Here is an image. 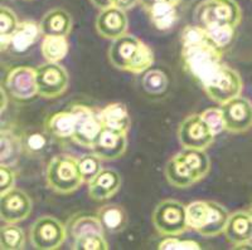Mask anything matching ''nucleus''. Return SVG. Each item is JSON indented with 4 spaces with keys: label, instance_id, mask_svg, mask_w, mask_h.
<instances>
[{
    "label": "nucleus",
    "instance_id": "11",
    "mask_svg": "<svg viewBox=\"0 0 252 250\" xmlns=\"http://www.w3.org/2000/svg\"><path fill=\"white\" fill-rule=\"evenodd\" d=\"M226 131L242 134L252 128V103L246 97L238 96L220 105Z\"/></svg>",
    "mask_w": 252,
    "mask_h": 250
},
{
    "label": "nucleus",
    "instance_id": "24",
    "mask_svg": "<svg viewBox=\"0 0 252 250\" xmlns=\"http://www.w3.org/2000/svg\"><path fill=\"white\" fill-rule=\"evenodd\" d=\"M42 34L39 23L34 20H24L18 24L13 33L12 47L17 52H24L34 44Z\"/></svg>",
    "mask_w": 252,
    "mask_h": 250
},
{
    "label": "nucleus",
    "instance_id": "1",
    "mask_svg": "<svg viewBox=\"0 0 252 250\" xmlns=\"http://www.w3.org/2000/svg\"><path fill=\"white\" fill-rule=\"evenodd\" d=\"M182 59L188 73L203 87L222 67L223 49L199 26H187L182 30Z\"/></svg>",
    "mask_w": 252,
    "mask_h": 250
},
{
    "label": "nucleus",
    "instance_id": "39",
    "mask_svg": "<svg viewBox=\"0 0 252 250\" xmlns=\"http://www.w3.org/2000/svg\"><path fill=\"white\" fill-rule=\"evenodd\" d=\"M0 195L8 193L9 190L14 189L15 185V172L12 166L0 165Z\"/></svg>",
    "mask_w": 252,
    "mask_h": 250
},
{
    "label": "nucleus",
    "instance_id": "30",
    "mask_svg": "<svg viewBox=\"0 0 252 250\" xmlns=\"http://www.w3.org/2000/svg\"><path fill=\"white\" fill-rule=\"evenodd\" d=\"M26 245L23 229L17 224L6 222L0 229V248L3 250H22Z\"/></svg>",
    "mask_w": 252,
    "mask_h": 250
},
{
    "label": "nucleus",
    "instance_id": "23",
    "mask_svg": "<svg viewBox=\"0 0 252 250\" xmlns=\"http://www.w3.org/2000/svg\"><path fill=\"white\" fill-rule=\"evenodd\" d=\"M97 216L105 230L111 234L121 233L127 225V214L120 205L107 204L98 209Z\"/></svg>",
    "mask_w": 252,
    "mask_h": 250
},
{
    "label": "nucleus",
    "instance_id": "6",
    "mask_svg": "<svg viewBox=\"0 0 252 250\" xmlns=\"http://www.w3.org/2000/svg\"><path fill=\"white\" fill-rule=\"evenodd\" d=\"M67 226L51 215L40 216L31 226V242L35 249L56 250L66 240Z\"/></svg>",
    "mask_w": 252,
    "mask_h": 250
},
{
    "label": "nucleus",
    "instance_id": "29",
    "mask_svg": "<svg viewBox=\"0 0 252 250\" xmlns=\"http://www.w3.org/2000/svg\"><path fill=\"white\" fill-rule=\"evenodd\" d=\"M179 155L190 166L199 181L208 175L209 170H211V160H209L208 155L204 152V150L184 148V151L179 152Z\"/></svg>",
    "mask_w": 252,
    "mask_h": 250
},
{
    "label": "nucleus",
    "instance_id": "40",
    "mask_svg": "<svg viewBox=\"0 0 252 250\" xmlns=\"http://www.w3.org/2000/svg\"><path fill=\"white\" fill-rule=\"evenodd\" d=\"M47 139L43 135L40 134H32L29 135L28 137L26 139V142H24V146L28 148V151H32V152H38L42 148L46 146Z\"/></svg>",
    "mask_w": 252,
    "mask_h": 250
},
{
    "label": "nucleus",
    "instance_id": "45",
    "mask_svg": "<svg viewBox=\"0 0 252 250\" xmlns=\"http://www.w3.org/2000/svg\"><path fill=\"white\" fill-rule=\"evenodd\" d=\"M250 211H251V213H252V205H251V209H250Z\"/></svg>",
    "mask_w": 252,
    "mask_h": 250
},
{
    "label": "nucleus",
    "instance_id": "3",
    "mask_svg": "<svg viewBox=\"0 0 252 250\" xmlns=\"http://www.w3.org/2000/svg\"><path fill=\"white\" fill-rule=\"evenodd\" d=\"M195 20L204 29H236L242 20V10L236 0H204L195 9Z\"/></svg>",
    "mask_w": 252,
    "mask_h": 250
},
{
    "label": "nucleus",
    "instance_id": "7",
    "mask_svg": "<svg viewBox=\"0 0 252 250\" xmlns=\"http://www.w3.org/2000/svg\"><path fill=\"white\" fill-rule=\"evenodd\" d=\"M215 132L209 128L202 114H190L178 127V139L183 148L204 150L212 146Z\"/></svg>",
    "mask_w": 252,
    "mask_h": 250
},
{
    "label": "nucleus",
    "instance_id": "14",
    "mask_svg": "<svg viewBox=\"0 0 252 250\" xmlns=\"http://www.w3.org/2000/svg\"><path fill=\"white\" fill-rule=\"evenodd\" d=\"M127 147V132L103 126L94 139L91 150L102 161H114L125 154Z\"/></svg>",
    "mask_w": 252,
    "mask_h": 250
},
{
    "label": "nucleus",
    "instance_id": "28",
    "mask_svg": "<svg viewBox=\"0 0 252 250\" xmlns=\"http://www.w3.org/2000/svg\"><path fill=\"white\" fill-rule=\"evenodd\" d=\"M69 44L67 37L46 35L40 44V52L47 62L60 63L68 53Z\"/></svg>",
    "mask_w": 252,
    "mask_h": 250
},
{
    "label": "nucleus",
    "instance_id": "38",
    "mask_svg": "<svg viewBox=\"0 0 252 250\" xmlns=\"http://www.w3.org/2000/svg\"><path fill=\"white\" fill-rule=\"evenodd\" d=\"M209 37L212 38L213 42L224 49L231 44L236 34L235 28H228V27H223V28H212V29H206Z\"/></svg>",
    "mask_w": 252,
    "mask_h": 250
},
{
    "label": "nucleus",
    "instance_id": "16",
    "mask_svg": "<svg viewBox=\"0 0 252 250\" xmlns=\"http://www.w3.org/2000/svg\"><path fill=\"white\" fill-rule=\"evenodd\" d=\"M123 184L121 175L112 168H102L97 176L89 182V195L94 201L109 200L118 193Z\"/></svg>",
    "mask_w": 252,
    "mask_h": 250
},
{
    "label": "nucleus",
    "instance_id": "31",
    "mask_svg": "<svg viewBox=\"0 0 252 250\" xmlns=\"http://www.w3.org/2000/svg\"><path fill=\"white\" fill-rule=\"evenodd\" d=\"M209 215V201L198 200L187 205V224L188 229L199 231L206 225Z\"/></svg>",
    "mask_w": 252,
    "mask_h": 250
},
{
    "label": "nucleus",
    "instance_id": "15",
    "mask_svg": "<svg viewBox=\"0 0 252 250\" xmlns=\"http://www.w3.org/2000/svg\"><path fill=\"white\" fill-rule=\"evenodd\" d=\"M129 19L125 10L118 6H110L100 10L96 18V30L102 38L115 40L127 33Z\"/></svg>",
    "mask_w": 252,
    "mask_h": 250
},
{
    "label": "nucleus",
    "instance_id": "22",
    "mask_svg": "<svg viewBox=\"0 0 252 250\" xmlns=\"http://www.w3.org/2000/svg\"><path fill=\"white\" fill-rule=\"evenodd\" d=\"M101 122L105 127L114 128L119 131L129 132L130 125H131V119H130L127 108L124 103L115 102L110 103L106 107L102 108L100 112Z\"/></svg>",
    "mask_w": 252,
    "mask_h": 250
},
{
    "label": "nucleus",
    "instance_id": "35",
    "mask_svg": "<svg viewBox=\"0 0 252 250\" xmlns=\"http://www.w3.org/2000/svg\"><path fill=\"white\" fill-rule=\"evenodd\" d=\"M18 18L15 13L8 6H1L0 9V35L13 37V33L17 29Z\"/></svg>",
    "mask_w": 252,
    "mask_h": 250
},
{
    "label": "nucleus",
    "instance_id": "10",
    "mask_svg": "<svg viewBox=\"0 0 252 250\" xmlns=\"http://www.w3.org/2000/svg\"><path fill=\"white\" fill-rule=\"evenodd\" d=\"M72 111L76 113V127L72 139L82 147L91 148L103 127L100 114L94 108L83 105L73 106Z\"/></svg>",
    "mask_w": 252,
    "mask_h": 250
},
{
    "label": "nucleus",
    "instance_id": "36",
    "mask_svg": "<svg viewBox=\"0 0 252 250\" xmlns=\"http://www.w3.org/2000/svg\"><path fill=\"white\" fill-rule=\"evenodd\" d=\"M201 114L207 125L209 126V128L215 132V135L226 131V123H224L223 114H222L220 108H208Z\"/></svg>",
    "mask_w": 252,
    "mask_h": 250
},
{
    "label": "nucleus",
    "instance_id": "13",
    "mask_svg": "<svg viewBox=\"0 0 252 250\" xmlns=\"http://www.w3.org/2000/svg\"><path fill=\"white\" fill-rule=\"evenodd\" d=\"M33 202L29 195L19 189H12L0 197V218L4 222L17 224L31 215Z\"/></svg>",
    "mask_w": 252,
    "mask_h": 250
},
{
    "label": "nucleus",
    "instance_id": "25",
    "mask_svg": "<svg viewBox=\"0 0 252 250\" xmlns=\"http://www.w3.org/2000/svg\"><path fill=\"white\" fill-rule=\"evenodd\" d=\"M67 231L73 239L86 234H103L105 227L100 222L97 215H90V214H76L67 222Z\"/></svg>",
    "mask_w": 252,
    "mask_h": 250
},
{
    "label": "nucleus",
    "instance_id": "41",
    "mask_svg": "<svg viewBox=\"0 0 252 250\" xmlns=\"http://www.w3.org/2000/svg\"><path fill=\"white\" fill-rule=\"evenodd\" d=\"M158 3H169L172 4V5L178 6L182 3V0H140L141 6H143L145 10H148V9L152 8L154 4H158Z\"/></svg>",
    "mask_w": 252,
    "mask_h": 250
},
{
    "label": "nucleus",
    "instance_id": "19",
    "mask_svg": "<svg viewBox=\"0 0 252 250\" xmlns=\"http://www.w3.org/2000/svg\"><path fill=\"white\" fill-rule=\"evenodd\" d=\"M165 177L172 186L178 189L190 188L199 181L190 166L182 159L179 152L166 162Z\"/></svg>",
    "mask_w": 252,
    "mask_h": 250
},
{
    "label": "nucleus",
    "instance_id": "21",
    "mask_svg": "<svg viewBox=\"0 0 252 250\" xmlns=\"http://www.w3.org/2000/svg\"><path fill=\"white\" fill-rule=\"evenodd\" d=\"M76 113L72 110L53 113L46 121V130L56 139H72L75 134Z\"/></svg>",
    "mask_w": 252,
    "mask_h": 250
},
{
    "label": "nucleus",
    "instance_id": "32",
    "mask_svg": "<svg viewBox=\"0 0 252 250\" xmlns=\"http://www.w3.org/2000/svg\"><path fill=\"white\" fill-rule=\"evenodd\" d=\"M145 92L153 96H161L169 87V78L160 69H148L141 81Z\"/></svg>",
    "mask_w": 252,
    "mask_h": 250
},
{
    "label": "nucleus",
    "instance_id": "27",
    "mask_svg": "<svg viewBox=\"0 0 252 250\" xmlns=\"http://www.w3.org/2000/svg\"><path fill=\"white\" fill-rule=\"evenodd\" d=\"M231 214L228 213L223 205L218 204L216 201H209V215L207 219L206 225L202 227V230L198 234L206 238L217 236L224 231L227 222Z\"/></svg>",
    "mask_w": 252,
    "mask_h": 250
},
{
    "label": "nucleus",
    "instance_id": "42",
    "mask_svg": "<svg viewBox=\"0 0 252 250\" xmlns=\"http://www.w3.org/2000/svg\"><path fill=\"white\" fill-rule=\"evenodd\" d=\"M138 3H140V0H114V5L118 8L123 9V10H129V9L134 8Z\"/></svg>",
    "mask_w": 252,
    "mask_h": 250
},
{
    "label": "nucleus",
    "instance_id": "12",
    "mask_svg": "<svg viewBox=\"0 0 252 250\" xmlns=\"http://www.w3.org/2000/svg\"><path fill=\"white\" fill-rule=\"evenodd\" d=\"M3 87L14 100H31L38 94L35 69L31 67H15L6 74Z\"/></svg>",
    "mask_w": 252,
    "mask_h": 250
},
{
    "label": "nucleus",
    "instance_id": "18",
    "mask_svg": "<svg viewBox=\"0 0 252 250\" xmlns=\"http://www.w3.org/2000/svg\"><path fill=\"white\" fill-rule=\"evenodd\" d=\"M40 29L42 35H56V37H68L72 31L71 14L67 10L61 8H55L47 12L40 20Z\"/></svg>",
    "mask_w": 252,
    "mask_h": 250
},
{
    "label": "nucleus",
    "instance_id": "26",
    "mask_svg": "<svg viewBox=\"0 0 252 250\" xmlns=\"http://www.w3.org/2000/svg\"><path fill=\"white\" fill-rule=\"evenodd\" d=\"M154 28L166 31L174 28L178 20L177 6L169 3H158L146 10Z\"/></svg>",
    "mask_w": 252,
    "mask_h": 250
},
{
    "label": "nucleus",
    "instance_id": "20",
    "mask_svg": "<svg viewBox=\"0 0 252 250\" xmlns=\"http://www.w3.org/2000/svg\"><path fill=\"white\" fill-rule=\"evenodd\" d=\"M23 139L13 130H1L0 134V165L13 166L23 150Z\"/></svg>",
    "mask_w": 252,
    "mask_h": 250
},
{
    "label": "nucleus",
    "instance_id": "2",
    "mask_svg": "<svg viewBox=\"0 0 252 250\" xmlns=\"http://www.w3.org/2000/svg\"><path fill=\"white\" fill-rule=\"evenodd\" d=\"M109 59L115 68L141 74L154 64V52L143 40L126 33L112 42L109 48Z\"/></svg>",
    "mask_w": 252,
    "mask_h": 250
},
{
    "label": "nucleus",
    "instance_id": "44",
    "mask_svg": "<svg viewBox=\"0 0 252 250\" xmlns=\"http://www.w3.org/2000/svg\"><path fill=\"white\" fill-rule=\"evenodd\" d=\"M250 244H251V247H252V236H251V239H250Z\"/></svg>",
    "mask_w": 252,
    "mask_h": 250
},
{
    "label": "nucleus",
    "instance_id": "8",
    "mask_svg": "<svg viewBox=\"0 0 252 250\" xmlns=\"http://www.w3.org/2000/svg\"><path fill=\"white\" fill-rule=\"evenodd\" d=\"M202 88L211 100L218 105H223L235 97L241 96L244 89V82L238 72L224 64L215 77Z\"/></svg>",
    "mask_w": 252,
    "mask_h": 250
},
{
    "label": "nucleus",
    "instance_id": "33",
    "mask_svg": "<svg viewBox=\"0 0 252 250\" xmlns=\"http://www.w3.org/2000/svg\"><path fill=\"white\" fill-rule=\"evenodd\" d=\"M101 161L102 160L94 154V152L83 155L81 159H78V166H80V171L83 177V181L89 184L91 180H94L102 171Z\"/></svg>",
    "mask_w": 252,
    "mask_h": 250
},
{
    "label": "nucleus",
    "instance_id": "9",
    "mask_svg": "<svg viewBox=\"0 0 252 250\" xmlns=\"http://www.w3.org/2000/svg\"><path fill=\"white\" fill-rule=\"evenodd\" d=\"M38 94L44 98H57L66 92L69 76L60 63L47 62L35 68Z\"/></svg>",
    "mask_w": 252,
    "mask_h": 250
},
{
    "label": "nucleus",
    "instance_id": "37",
    "mask_svg": "<svg viewBox=\"0 0 252 250\" xmlns=\"http://www.w3.org/2000/svg\"><path fill=\"white\" fill-rule=\"evenodd\" d=\"M158 249L163 250H199L201 245L193 240H182L175 236H166L163 242L159 243Z\"/></svg>",
    "mask_w": 252,
    "mask_h": 250
},
{
    "label": "nucleus",
    "instance_id": "17",
    "mask_svg": "<svg viewBox=\"0 0 252 250\" xmlns=\"http://www.w3.org/2000/svg\"><path fill=\"white\" fill-rule=\"evenodd\" d=\"M224 236L235 248L250 243L252 236V213L251 211H236L231 214L223 231Z\"/></svg>",
    "mask_w": 252,
    "mask_h": 250
},
{
    "label": "nucleus",
    "instance_id": "34",
    "mask_svg": "<svg viewBox=\"0 0 252 250\" xmlns=\"http://www.w3.org/2000/svg\"><path fill=\"white\" fill-rule=\"evenodd\" d=\"M72 249L75 250H107L109 244L103 234H86L75 239Z\"/></svg>",
    "mask_w": 252,
    "mask_h": 250
},
{
    "label": "nucleus",
    "instance_id": "4",
    "mask_svg": "<svg viewBox=\"0 0 252 250\" xmlns=\"http://www.w3.org/2000/svg\"><path fill=\"white\" fill-rule=\"evenodd\" d=\"M48 188L58 194H71L83 184L78 160L71 155H57L48 162L46 170Z\"/></svg>",
    "mask_w": 252,
    "mask_h": 250
},
{
    "label": "nucleus",
    "instance_id": "43",
    "mask_svg": "<svg viewBox=\"0 0 252 250\" xmlns=\"http://www.w3.org/2000/svg\"><path fill=\"white\" fill-rule=\"evenodd\" d=\"M91 3L92 5L96 6L100 10H103V9H107L114 5V0H91Z\"/></svg>",
    "mask_w": 252,
    "mask_h": 250
},
{
    "label": "nucleus",
    "instance_id": "5",
    "mask_svg": "<svg viewBox=\"0 0 252 250\" xmlns=\"http://www.w3.org/2000/svg\"><path fill=\"white\" fill-rule=\"evenodd\" d=\"M155 229L163 236H178L188 230L187 206L174 199H166L155 206L152 216Z\"/></svg>",
    "mask_w": 252,
    "mask_h": 250
}]
</instances>
